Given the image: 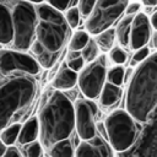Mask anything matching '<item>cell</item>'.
Here are the masks:
<instances>
[{"mask_svg": "<svg viewBox=\"0 0 157 157\" xmlns=\"http://www.w3.org/2000/svg\"><path fill=\"white\" fill-rule=\"evenodd\" d=\"M140 9V4L137 2H132V4H129L128 9H126V16H134V13H136Z\"/></svg>", "mask_w": 157, "mask_h": 157, "instance_id": "33", "label": "cell"}, {"mask_svg": "<svg viewBox=\"0 0 157 157\" xmlns=\"http://www.w3.org/2000/svg\"><path fill=\"white\" fill-rule=\"evenodd\" d=\"M109 56H110L112 61L115 63V64H118V65L124 64V63L126 61V59H128L126 52H125L123 48H120V47H114V48L110 50Z\"/></svg>", "mask_w": 157, "mask_h": 157, "instance_id": "25", "label": "cell"}, {"mask_svg": "<svg viewBox=\"0 0 157 157\" xmlns=\"http://www.w3.org/2000/svg\"><path fill=\"white\" fill-rule=\"evenodd\" d=\"M96 2L97 1H92V0H81V1H78L77 6H78V10H80V13L83 17H90V15L92 13V11L96 6Z\"/></svg>", "mask_w": 157, "mask_h": 157, "instance_id": "27", "label": "cell"}, {"mask_svg": "<svg viewBox=\"0 0 157 157\" xmlns=\"http://www.w3.org/2000/svg\"><path fill=\"white\" fill-rule=\"evenodd\" d=\"M75 157H114L112 146L101 136L82 141L75 152Z\"/></svg>", "mask_w": 157, "mask_h": 157, "instance_id": "12", "label": "cell"}, {"mask_svg": "<svg viewBox=\"0 0 157 157\" xmlns=\"http://www.w3.org/2000/svg\"><path fill=\"white\" fill-rule=\"evenodd\" d=\"M142 2L146 6H155V5H157V0H144Z\"/></svg>", "mask_w": 157, "mask_h": 157, "instance_id": "36", "label": "cell"}, {"mask_svg": "<svg viewBox=\"0 0 157 157\" xmlns=\"http://www.w3.org/2000/svg\"><path fill=\"white\" fill-rule=\"evenodd\" d=\"M81 53H82L83 60H86L87 63H93L94 60H97V55H98V44H97V42L94 39H90L88 44L85 47V49Z\"/></svg>", "mask_w": 157, "mask_h": 157, "instance_id": "23", "label": "cell"}, {"mask_svg": "<svg viewBox=\"0 0 157 157\" xmlns=\"http://www.w3.org/2000/svg\"><path fill=\"white\" fill-rule=\"evenodd\" d=\"M22 126H20V124H13L10 125L9 128L4 129L1 131V142L6 146H11L16 140H18V135Z\"/></svg>", "mask_w": 157, "mask_h": 157, "instance_id": "22", "label": "cell"}, {"mask_svg": "<svg viewBox=\"0 0 157 157\" xmlns=\"http://www.w3.org/2000/svg\"><path fill=\"white\" fill-rule=\"evenodd\" d=\"M128 113L145 123L157 108V53L144 60L134 72L126 93Z\"/></svg>", "mask_w": 157, "mask_h": 157, "instance_id": "3", "label": "cell"}, {"mask_svg": "<svg viewBox=\"0 0 157 157\" xmlns=\"http://www.w3.org/2000/svg\"><path fill=\"white\" fill-rule=\"evenodd\" d=\"M121 97V90L112 83H105L102 93H101V103L104 107H112L117 102H119Z\"/></svg>", "mask_w": 157, "mask_h": 157, "instance_id": "17", "label": "cell"}, {"mask_svg": "<svg viewBox=\"0 0 157 157\" xmlns=\"http://www.w3.org/2000/svg\"><path fill=\"white\" fill-rule=\"evenodd\" d=\"M148 48L147 47H144L141 49H139L134 56H132V64H136V63H142L144 60H146L148 56Z\"/></svg>", "mask_w": 157, "mask_h": 157, "instance_id": "30", "label": "cell"}, {"mask_svg": "<svg viewBox=\"0 0 157 157\" xmlns=\"http://www.w3.org/2000/svg\"><path fill=\"white\" fill-rule=\"evenodd\" d=\"M37 93V82L31 75L15 74L1 80L0 125L6 129L16 124L29 109Z\"/></svg>", "mask_w": 157, "mask_h": 157, "instance_id": "4", "label": "cell"}, {"mask_svg": "<svg viewBox=\"0 0 157 157\" xmlns=\"http://www.w3.org/2000/svg\"><path fill=\"white\" fill-rule=\"evenodd\" d=\"M104 126L110 146L115 151H126L135 144L137 130L135 119L128 113V110L118 109L110 113L105 119Z\"/></svg>", "mask_w": 157, "mask_h": 157, "instance_id": "6", "label": "cell"}, {"mask_svg": "<svg viewBox=\"0 0 157 157\" xmlns=\"http://www.w3.org/2000/svg\"><path fill=\"white\" fill-rule=\"evenodd\" d=\"M80 56H82V53H81V52H72V50H70V53L67 54V60L77 59V58H80Z\"/></svg>", "mask_w": 157, "mask_h": 157, "instance_id": "34", "label": "cell"}, {"mask_svg": "<svg viewBox=\"0 0 157 157\" xmlns=\"http://www.w3.org/2000/svg\"><path fill=\"white\" fill-rule=\"evenodd\" d=\"M2 157H23V156H22V153L20 152V150L17 147L10 146V147H7V151Z\"/></svg>", "mask_w": 157, "mask_h": 157, "instance_id": "32", "label": "cell"}, {"mask_svg": "<svg viewBox=\"0 0 157 157\" xmlns=\"http://www.w3.org/2000/svg\"><path fill=\"white\" fill-rule=\"evenodd\" d=\"M12 13L15 38L12 45L18 52H25L33 45L37 34L38 12L29 1H5Z\"/></svg>", "mask_w": 157, "mask_h": 157, "instance_id": "5", "label": "cell"}, {"mask_svg": "<svg viewBox=\"0 0 157 157\" xmlns=\"http://www.w3.org/2000/svg\"><path fill=\"white\" fill-rule=\"evenodd\" d=\"M0 72L2 76L15 74L36 75L39 72V63L26 53L2 49L0 52Z\"/></svg>", "mask_w": 157, "mask_h": 157, "instance_id": "9", "label": "cell"}, {"mask_svg": "<svg viewBox=\"0 0 157 157\" xmlns=\"http://www.w3.org/2000/svg\"><path fill=\"white\" fill-rule=\"evenodd\" d=\"M75 4H78V1H69V0H66V1H49V5L53 6L55 10H58L59 12L65 11L67 9H71V6Z\"/></svg>", "mask_w": 157, "mask_h": 157, "instance_id": "29", "label": "cell"}, {"mask_svg": "<svg viewBox=\"0 0 157 157\" xmlns=\"http://www.w3.org/2000/svg\"><path fill=\"white\" fill-rule=\"evenodd\" d=\"M15 29L12 13L5 1L0 2V42L1 44H10L13 42Z\"/></svg>", "mask_w": 157, "mask_h": 157, "instance_id": "14", "label": "cell"}, {"mask_svg": "<svg viewBox=\"0 0 157 157\" xmlns=\"http://www.w3.org/2000/svg\"><path fill=\"white\" fill-rule=\"evenodd\" d=\"M38 136V119L36 117L28 119L25 125L21 128L20 135H18V142L21 145H29L34 142V140Z\"/></svg>", "mask_w": 157, "mask_h": 157, "instance_id": "16", "label": "cell"}, {"mask_svg": "<svg viewBox=\"0 0 157 157\" xmlns=\"http://www.w3.org/2000/svg\"><path fill=\"white\" fill-rule=\"evenodd\" d=\"M152 44H153V47L157 49V32H155L153 36H152Z\"/></svg>", "mask_w": 157, "mask_h": 157, "instance_id": "37", "label": "cell"}, {"mask_svg": "<svg viewBox=\"0 0 157 157\" xmlns=\"http://www.w3.org/2000/svg\"><path fill=\"white\" fill-rule=\"evenodd\" d=\"M124 81V67L123 66H115L112 67L108 72V82L115 86H120Z\"/></svg>", "mask_w": 157, "mask_h": 157, "instance_id": "24", "label": "cell"}, {"mask_svg": "<svg viewBox=\"0 0 157 157\" xmlns=\"http://www.w3.org/2000/svg\"><path fill=\"white\" fill-rule=\"evenodd\" d=\"M134 157H157V108L147 120Z\"/></svg>", "mask_w": 157, "mask_h": 157, "instance_id": "11", "label": "cell"}, {"mask_svg": "<svg viewBox=\"0 0 157 157\" xmlns=\"http://www.w3.org/2000/svg\"><path fill=\"white\" fill-rule=\"evenodd\" d=\"M77 81H78L77 74L74 70H71L67 66V64H63V66L60 67L53 81V86L58 90H67L74 87Z\"/></svg>", "mask_w": 157, "mask_h": 157, "instance_id": "15", "label": "cell"}, {"mask_svg": "<svg viewBox=\"0 0 157 157\" xmlns=\"http://www.w3.org/2000/svg\"><path fill=\"white\" fill-rule=\"evenodd\" d=\"M128 1H107L98 0L96 6L86 21V29L91 34H101L110 28V26L126 11Z\"/></svg>", "mask_w": 157, "mask_h": 157, "instance_id": "7", "label": "cell"}, {"mask_svg": "<svg viewBox=\"0 0 157 157\" xmlns=\"http://www.w3.org/2000/svg\"><path fill=\"white\" fill-rule=\"evenodd\" d=\"M97 114V105L88 101L81 99L75 105V120L77 135L83 140H91L97 135L94 117Z\"/></svg>", "mask_w": 157, "mask_h": 157, "instance_id": "10", "label": "cell"}, {"mask_svg": "<svg viewBox=\"0 0 157 157\" xmlns=\"http://www.w3.org/2000/svg\"><path fill=\"white\" fill-rule=\"evenodd\" d=\"M151 25H152V27L156 29V32H157V11L152 15V17H151Z\"/></svg>", "mask_w": 157, "mask_h": 157, "instance_id": "35", "label": "cell"}, {"mask_svg": "<svg viewBox=\"0 0 157 157\" xmlns=\"http://www.w3.org/2000/svg\"><path fill=\"white\" fill-rule=\"evenodd\" d=\"M90 39L91 38H88V34L85 31H78L72 36L69 44V49L72 52H80V50L82 52L85 47L88 44Z\"/></svg>", "mask_w": 157, "mask_h": 157, "instance_id": "21", "label": "cell"}, {"mask_svg": "<svg viewBox=\"0 0 157 157\" xmlns=\"http://www.w3.org/2000/svg\"><path fill=\"white\" fill-rule=\"evenodd\" d=\"M36 9L38 12V26L32 52L42 66L52 67L70 36L69 23L49 2H40Z\"/></svg>", "mask_w": 157, "mask_h": 157, "instance_id": "1", "label": "cell"}, {"mask_svg": "<svg viewBox=\"0 0 157 157\" xmlns=\"http://www.w3.org/2000/svg\"><path fill=\"white\" fill-rule=\"evenodd\" d=\"M42 144L34 141L26 146V157H42Z\"/></svg>", "mask_w": 157, "mask_h": 157, "instance_id": "28", "label": "cell"}, {"mask_svg": "<svg viewBox=\"0 0 157 157\" xmlns=\"http://www.w3.org/2000/svg\"><path fill=\"white\" fill-rule=\"evenodd\" d=\"M67 66L71 69V70H74L75 72L76 71H78V70H81L82 67H83V64H85V60H83V58L82 56H80V58H77V59H72V60H67Z\"/></svg>", "mask_w": 157, "mask_h": 157, "instance_id": "31", "label": "cell"}, {"mask_svg": "<svg viewBox=\"0 0 157 157\" xmlns=\"http://www.w3.org/2000/svg\"><path fill=\"white\" fill-rule=\"evenodd\" d=\"M105 56L102 55L93 63L88 64L78 76V86L85 97L90 99L97 98L105 86Z\"/></svg>", "mask_w": 157, "mask_h": 157, "instance_id": "8", "label": "cell"}, {"mask_svg": "<svg viewBox=\"0 0 157 157\" xmlns=\"http://www.w3.org/2000/svg\"><path fill=\"white\" fill-rule=\"evenodd\" d=\"M151 20L147 18L145 13H137L134 17L131 34H130V47L136 52L144 48L151 37Z\"/></svg>", "mask_w": 157, "mask_h": 157, "instance_id": "13", "label": "cell"}, {"mask_svg": "<svg viewBox=\"0 0 157 157\" xmlns=\"http://www.w3.org/2000/svg\"><path fill=\"white\" fill-rule=\"evenodd\" d=\"M115 36H117V31L113 29V28H109L105 32L98 34L96 42H97L98 47L102 50H104V52L112 50L113 49L112 47H113V43H114V39H115Z\"/></svg>", "mask_w": 157, "mask_h": 157, "instance_id": "20", "label": "cell"}, {"mask_svg": "<svg viewBox=\"0 0 157 157\" xmlns=\"http://www.w3.org/2000/svg\"><path fill=\"white\" fill-rule=\"evenodd\" d=\"M80 16H81V13H80L78 7H71V9H69V10L66 11L65 18H66L69 26L72 27V28H75V27H77L78 23H80Z\"/></svg>", "mask_w": 157, "mask_h": 157, "instance_id": "26", "label": "cell"}, {"mask_svg": "<svg viewBox=\"0 0 157 157\" xmlns=\"http://www.w3.org/2000/svg\"><path fill=\"white\" fill-rule=\"evenodd\" d=\"M134 17L135 16H126L124 17L117 27V37L119 43L123 47H126L130 43V34H131V27H132V22H134Z\"/></svg>", "mask_w": 157, "mask_h": 157, "instance_id": "18", "label": "cell"}, {"mask_svg": "<svg viewBox=\"0 0 157 157\" xmlns=\"http://www.w3.org/2000/svg\"><path fill=\"white\" fill-rule=\"evenodd\" d=\"M50 157H75L72 145L70 140H64L58 142L50 151H49Z\"/></svg>", "mask_w": 157, "mask_h": 157, "instance_id": "19", "label": "cell"}, {"mask_svg": "<svg viewBox=\"0 0 157 157\" xmlns=\"http://www.w3.org/2000/svg\"><path fill=\"white\" fill-rule=\"evenodd\" d=\"M40 144L49 152L58 142L67 140L76 128L75 107L61 92H52L39 112Z\"/></svg>", "mask_w": 157, "mask_h": 157, "instance_id": "2", "label": "cell"}]
</instances>
